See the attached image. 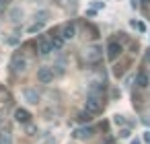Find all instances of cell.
<instances>
[{
  "label": "cell",
  "instance_id": "6da1fadb",
  "mask_svg": "<svg viewBox=\"0 0 150 144\" xmlns=\"http://www.w3.org/2000/svg\"><path fill=\"white\" fill-rule=\"evenodd\" d=\"M101 109H103L101 99H99L97 95H88V97H86V103H84V111H88V113H99Z\"/></svg>",
  "mask_w": 150,
  "mask_h": 144
},
{
  "label": "cell",
  "instance_id": "7a4b0ae2",
  "mask_svg": "<svg viewBox=\"0 0 150 144\" xmlns=\"http://www.w3.org/2000/svg\"><path fill=\"white\" fill-rule=\"evenodd\" d=\"M11 68H13L15 72H25V70H27V60H25L21 54H17V56H13Z\"/></svg>",
  "mask_w": 150,
  "mask_h": 144
},
{
  "label": "cell",
  "instance_id": "3957f363",
  "mask_svg": "<svg viewBox=\"0 0 150 144\" xmlns=\"http://www.w3.org/2000/svg\"><path fill=\"white\" fill-rule=\"evenodd\" d=\"M37 80H39V82H43V84L52 82V80H54V70H52V68H47V66L39 68V70H37Z\"/></svg>",
  "mask_w": 150,
  "mask_h": 144
},
{
  "label": "cell",
  "instance_id": "277c9868",
  "mask_svg": "<svg viewBox=\"0 0 150 144\" xmlns=\"http://www.w3.org/2000/svg\"><path fill=\"white\" fill-rule=\"evenodd\" d=\"M121 52H123V50H121V45H119L117 41H111V43L107 45V58H109V60H115Z\"/></svg>",
  "mask_w": 150,
  "mask_h": 144
},
{
  "label": "cell",
  "instance_id": "5b68a950",
  "mask_svg": "<svg viewBox=\"0 0 150 144\" xmlns=\"http://www.w3.org/2000/svg\"><path fill=\"white\" fill-rule=\"evenodd\" d=\"M74 33H76V27H74V23H66V25L62 27V33H60V37L66 41V39H72V37H74Z\"/></svg>",
  "mask_w": 150,
  "mask_h": 144
},
{
  "label": "cell",
  "instance_id": "8992f818",
  "mask_svg": "<svg viewBox=\"0 0 150 144\" xmlns=\"http://www.w3.org/2000/svg\"><path fill=\"white\" fill-rule=\"evenodd\" d=\"M15 119H17L19 123H29V121H31V113H29L27 109H21V107H19V109L15 111Z\"/></svg>",
  "mask_w": 150,
  "mask_h": 144
},
{
  "label": "cell",
  "instance_id": "52a82bcc",
  "mask_svg": "<svg viewBox=\"0 0 150 144\" xmlns=\"http://www.w3.org/2000/svg\"><path fill=\"white\" fill-rule=\"evenodd\" d=\"M101 56H103V52H101V48H97V45H93V48L86 50V60H88V62H97Z\"/></svg>",
  "mask_w": 150,
  "mask_h": 144
},
{
  "label": "cell",
  "instance_id": "ba28073f",
  "mask_svg": "<svg viewBox=\"0 0 150 144\" xmlns=\"http://www.w3.org/2000/svg\"><path fill=\"white\" fill-rule=\"evenodd\" d=\"M37 50H39V54H41V56H50V54L54 52L47 39H39V43H37Z\"/></svg>",
  "mask_w": 150,
  "mask_h": 144
},
{
  "label": "cell",
  "instance_id": "9c48e42d",
  "mask_svg": "<svg viewBox=\"0 0 150 144\" xmlns=\"http://www.w3.org/2000/svg\"><path fill=\"white\" fill-rule=\"evenodd\" d=\"M23 97H25L29 103H37V101H39V93H37L35 89H25V91H23Z\"/></svg>",
  "mask_w": 150,
  "mask_h": 144
},
{
  "label": "cell",
  "instance_id": "30bf717a",
  "mask_svg": "<svg viewBox=\"0 0 150 144\" xmlns=\"http://www.w3.org/2000/svg\"><path fill=\"white\" fill-rule=\"evenodd\" d=\"M91 136H93V128H80L74 132V138H78V140H86Z\"/></svg>",
  "mask_w": 150,
  "mask_h": 144
},
{
  "label": "cell",
  "instance_id": "8fae6325",
  "mask_svg": "<svg viewBox=\"0 0 150 144\" xmlns=\"http://www.w3.org/2000/svg\"><path fill=\"white\" fill-rule=\"evenodd\" d=\"M50 45H52V50H62V48H64V39H62L60 35H54V37L50 39Z\"/></svg>",
  "mask_w": 150,
  "mask_h": 144
},
{
  "label": "cell",
  "instance_id": "7c38bea8",
  "mask_svg": "<svg viewBox=\"0 0 150 144\" xmlns=\"http://www.w3.org/2000/svg\"><path fill=\"white\" fill-rule=\"evenodd\" d=\"M148 82H150V78H148V74H144V72H140V74H136V84L138 87H148Z\"/></svg>",
  "mask_w": 150,
  "mask_h": 144
},
{
  "label": "cell",
  "instance_id": "4fadbf2b",
  "mask_svg": "<svg viewBox=\"0 0 150 144\" xmlns=\"http://www.w3.org/2000/svg\"><path fill=\"white\" fill-rule=\"evenodd\" d=\"M21 19H23V11H21V9H13V11H11V21H13V23H19Z\"/></svg>",
  "mask_w": 150,
  "mask_h": 144
},
{
  "label": "cell",
  "instance_id": "5bb4252c",
  "mask_svg": "<svg viewBox=\"0 0 150 144\" xmlns=\"http://www.w3.org/2000/svg\"><path fill=\"white\" fill-rule=\"evenodd\" d=\"M47 17H50V15H47V11H37V13H35L37 23H45V21H47Z\"/></svg>",
  "mask_w": 150,
  "mask_h": 144
},
{
  "label": "cell",
  "instance_id": "9a60e30c",
  "mask_svg": "<svg viewBox=\"0 0 150 144\" xmlns=\"http://www.w3.org/2000/svg\"><path fill=\"white\" fill-rule=\"evenodd\" d=\"M41 27H43V23H35L29 27V33H37V31H41Z\"/></svg>",
  "mask_w": 150,
  "mask_h": 144
},
{
  "label": "cell",
  "instance_id": "2e32d148",
  "mask_svg": "<svg viewBox=\"0 0 150 144\" xmlns=\"http://www.w3.org/2000/svg\"><path fill=\"white\" fill-rule=\"evenodd\" d=\"M78 119H80V121H91V113H88V111H82V113L78 115Z\"/></svg>",
  "mask_w": 150,
  "mask_h": 144
},
{
  "label": "cell",
  "instance_id": "e0dca14e",
  "mask_svg": "<svg viewBox=\"0 0 150 144\" xmlns=\"http://www.w3.org/2000/svg\"><path fill=\"white\" fill-rule=\"evenodd\" d=\"M0 144H11V136H8L6 132H4L2 136H0Z\"/></svg>",
  "mask_w": 150,
  "mask_h": 144
},
{
  "label": "cell",
  "instance_id": "ac0fdd59",
  "mask_svg": "<svg viewBox=\"0 0 150 144\" xmlns=\"http://www.w3.org/2000/svg\"><path fill=\"white\" fill-rule=\"evenodd\" d=\"M125 119H123V115H115V123H123Z\"/></svg>",
  "mask_w": 150,
  "mask_h": 144
},
{
  "label": "cell",
  "instance_id": "d6986e66",
  "mask_svg": "<svg viewBox=\"0 0 150 144\" xmlns=\"http://www.w3.org/2000/svg\"><path fill=\"white\" fill-rule=\"evenodd\" d=\"M119 136H121V138H127V136H129V130H121Z\"/></svg>",
  "mask_w": 150,
  "mask_h": 144
},
{
  "label": "cell",
  "instance_id": "ffe728a7",
  "mask_svg": "<svg viewBox=\"0 0 150 144\" xmlns=\"http://www.w3.org/2000/svg\"><path fill=\"white\" fill-rule=\"evenodd\" d=\"M144 142H150V132H148V134H144Z\"/></svg>",
  "mask_w": 150,
  "mask_h": 144
},
{
  "label": "cell",
  "instance_id": "44dd1931",
  "mask_svg": "<svg viewBox=\"0 0 150 144\" xmlns=\"http://www.w3.org/2000/svg\"><path fill=\"white\" fill-rule=\"evenodd\" d=\"M45 144H56V140H54V138H50V140H47Z\"/></svg>",
  "mask_w": 150,
  "mask_h": 144
},
{
  "label": "cell",
  "instance_id": "7402d4cb",
  "mask_svg": "<svg viewBox=\"0 0 150 144\" xmlns=\"http://www.w3.org/2000/svg\"><path fill=\"white\" fill-rule=\"evenodd\" d=\"M140 2H142V4H148V2H150V0H140Z\"/></svg>",
  "mask_w": 150,
  "mask_h": 144
},
{
  "label": "cell",
  "instance_id": "603a6c76",
  "mask_svg": "<svg viewBox=\"0 0 150 144\" xmlns=\"http://www.w3.org/2000/svg\"><path fill=\"white\" fill-rule=\"evenodd\" d=\"M132 144H140V140H132Z\"/></svg>",
  "mask_w": 150,
  "mask_h": 144
},
{
  "label": "cell",
  "instance_id": "cb8c5ba5",
  "mask_svg": "<svg viewBox=\"0 0 150 144\" xmlns=\"http://www.w3.org/2000/svg\"><path fill=\"white\" fill-rule=\"evenodd\" d=\"M148 60H150V52H148Z\"/></svg>",
  "mask_w": 150,
  "mask_h": 144
}]
</instances>
